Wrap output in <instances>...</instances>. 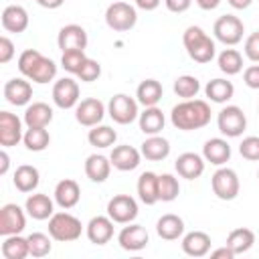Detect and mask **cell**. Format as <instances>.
<instances>
[{"label":"cell","instance_id":"ba28073f","mask_svg":"<svg viewBox=\"0 0 259 259\" xmlns=\"http://www.w3.org/2000/svg\"><path fill=\"white\" fill-rule=\"evenodd\" d=\"M107 113L109 117L119 123V125H127L134 119H138L140 111H138V99L125 95V93H115L109 103H107Z\"/></svg>","mask_w":259,"mask_h":259},{"label":"cell","instance_id":"52a82bcc","mask_svg":"<svg viewBox=\"0 0 259 259\" xmlns=\"http://www.w3.org/2000/svg\"><path fill=\"white\" fill-rule=\"evenodd\" d=\"M210 186H212L214 196L221 198V200H235L239 190H241V182H239L237 172L233 168H225V166H221L212 174Z\"/></svg>","mask_w":259,"mask_h":259},{"label":"cell","instance_id":"f907efd6","mask_svg":"<svg viewBox=\"0 0 259 259\" xmlns=\"http://www.w3.org/2000/svg\"><path fill=\"white\" fill-rule=\"evenodd\" d=\"M210 257H214V259H233L235 257V253H233V249L231 247H221V249H214V251H210Z\"/></svg>","mask_w":259,"mask_h":259},{"label":"cell","instance_id":"3957f363","mask_svg":"<svg viewBox=\"0 0 259 259\" xmlns=\"http://www.w3.org/2000/svg\"><path fill=\"white\" fill-rule=\"evenodd\" d=\"M182 42H184L188 57L194 63L204 65V63H210L214 59V53H217L214 40L200 26H188L182 34Z\"/></svg>","mask_w":259,"mask_h":259},{"label":"cell","instance_id":"6da1fadb","mask_svg":"<svg viewBox=\"0 0 259 259\" xmlns=\"http://www.w3.org/2000/svg\"><path fill=\"white\" fill-rule=\"evenodd\" d=\"M170 121L180 132L200 130L210 123V105L204 99H184L172 107Z\"/></svg>","mask_w":259,"mask_h":259},{"label":"cell","instance_id":"db71d44e","mask_svg":"<svg viewBox=\"0 0 259 259\" xmlns=\"http://www.w3.org/2000/svg\"><path fill=\"white\" fill-rule=\"evenodd\" d=\"M8 166H10V158L6 154V150L0 152V174H6L8 172Z\"/></svg>","mask_w":259,"mask_h":259},{"label":"cell","instance_id":"cb8c5ba5","mask_svg":"<svg viewBox=\"0 0 259 259\" xmlns=\"http://www.w3.org/2000/svg\"><path fill=\"white\" fill-rule=\"evenodd\" d=\"M2 28L6 32H14V34L24 32L28 28V12L18 4L6 6L2 12Z\"/></svg>","mask_w":259,"mask_h":259},{"label":"cell","instance_id":"4dcf8cb0","mask_svg":"<svg viewBox=\"0 0 259 259\" xmlns=\"http://www.w3.org/2000/svg\"><path fill=\"white\" fill-rule=\"evenodd\" d=\"M38 182H40V174H38V170H36L34 166H30V164H22V166H18V168L14 170L12 184L16 186V190L28 194V192L36 190Z\"/></svg>","mask_w":259,"mask_h":259},{"label":"cell","instance_id":"4316f807","mask_svg":"<svg viewBox=\"0 0 259 259\" xmlns=\"http://www.w3.org/2000/svg\"><path fill=\"white\" fill-rule=\"evenodd\" d=\"M156 233L160 239L164 241H176L184 235V221L182 217L174 214V212H168V214H162L156 223Z\"/></svg>","mask_w":259,"mask_h":259},{"label":"cell","instance_id":"f1b7e54d","mask_svg":"<svg viewBox=\"0 0 259 259\" xmlns=\"http://www.w3.org/2000/svg\"><path fill=\"white\" fill-rule=\"evenodd\" d=\"M138 121H140V130L146 136H156L164 130L166 117L158 105H152V107H144V111L138 115Z\"/></svg>","mask_w":259,"mask_h":259},{"label":"cell","instance_id":"11a10c76","mask_svg":"<svg viewBox=\"0 0 259 259\" xmlns=\"http://www.w3.org/2000/svg\"><path fill=\"white\" fill-rule=\"evenodd\" d=\"M235 10H245V8H249L251 6V2L253 0H227Z\"/></svg>","mask_w":259,"mask_h":259},{"label":"cell","instance_id":"83f0119b","mask_svg":"<svg viewBox=\"0 0 259 259\" xmlns=\"http://www.w3.org/2000/svg\"><path fill=\"white\" fill-rule=\"evenodd\" d=\"M53 121V107L45 101H34L24 111L26 127H47Z\"/></svg>","mask_w":259,"mask_h":259},{"label":"cell","instance_id":"7402d4cb","mask_svg":"<svg viewBox=\"0 0 259 259\" xmlns=\"http://www.w3.org/2000/svg\"><path fill=\"white\" fill-rule=\"evenodd\" d=\"M24 210L28 212V217H32L34 221H47L55 214V202L53 198H49L42 192L30 194L24 202Z\"/></svg>","mask_w":259,"mask_h":259},{"label":"cell","instance_id":"c3c4849f","mask_svg":"<svg viewBox=\"0 0 259 259\" xmlns=\"http://www.w3.org/2000/svg\"><path fill=\"white\" fill-rule=\"evenodd\" d=\"M14 57V42L8 36H0V63L6 65Z\"/></svg>","mask_w":259,"mask_h":259},{"label":"cell","instance_id":"816d5d0a","mask_svg":"<svg viewBox=\"0 0 259 259\" xmlns=\"http://www.w3.org/2000/svg\"><path fill=\"white\" fill-rule=\"evenodd\" d=\"M38 6L42 8H49V10H55V8H61L65 4V0H36Z\"/></svg>","mask_w":259,"mask_h":259},{"label":"cell","instance_id":"7c38bea8","mask_svg":"<svg viewBox=\"0 0 259 259\" xmlns=\"http://www.w3.org/2000/svg\"><path fill=\"white\" fill-rule=\"evenodd\" d=\"M105 113H107V109H105L103 101H99L97 97L81 99L75 107V119H77V123H81L85 127L99 125L101 119L105 117Z\"/></svg>","mask_w":259,"mask_h":259},{"label":"cell","instance_id":"8d00e7d4","mask_svg":"<svg viewBox=\"0 0 259 259\" xmlns=\"http://www.w3.org/2000/svg\"><path fill=\"white\" fill-rule=\"evenodd\" d=\"M217 63H219V69L225 73V75H237L243 71V55L237 51V49H225L219 57H217Z\"/></svg>","mask_w":259,"mask_h":259},{"label":"cell","instance_id":"74e56055","mask_svg":"<svg viewBox=\"0 0 259 259\" xmlns=\"http://www.w3.org/2000/svg\"><path fill=\"white\" fill-rule=\"evenodd\" d=\"M22 142H24L26 150H30V152H42L51 144V134L47 132V127H26Z\"/></svg>","mask_w":259,"mask_h":259},{"label":"cell","instance_id":"836d02e7","mask_svg":"<svg viewBox=\"0 0 259 259\" xmlns=\"http://www.w3.org/2000/svg\"><path fill=\"white\" fill-rule=\"evenodd\" d=\"M204 95H206L212 103H227V101L235 95V87H233L231 81L217 77V79H210V81L206 83Z\"/></svg>","mask_w":259,"mask_h":259},{"label":"cell","instance_id":"2e32d148","mask_svg":"<svg viewBox=\"0 0 259 259\" xmlns=\"http://www.w3.org/2000/svg\"><path fill=\"white\" fill-rule=\"evenodd\" d=\"M57 45L59 49L65 51H85L87 47V32L81 24H65L59 30L57 36Z\"/></svg>","mask_w":259,"mask_h":259},{"label":"cell","instance_id":"9c48e42d","mask_svg":"<svg viewBox=\"0 0 259 259\" xmlns=\"http://www.w3.org/2000/svg\"><path fill=\"white\" fill-rule=\"evenodd\" d=\"M217 125H219V132L223 136L239 138V136H243V132L247 127V117H245V113L239 105H227L219 111Z\"/></svg>","mask_w":259,"mask_h":259},{"label":"cell","instance_id":"7a4b0ae2","mask_svg":"<svg viewBox=\"0 0 259 259\" xmlns=\"http://www.w3.org/2000/svg\"><path fill=\"white\" fill-rule=\"evenodd\" d=\"M18 71L28 81L45 85L57 77V63L38 53L36 49H26L18 57Z\"/></svg>","mask_w":259,"mask_h":259},{"label":"cell","instance_id":"680465c9","mask_svg":"<svg viewBox=\"0 0 259 259\" xmlns=\"http://www.w3.org/2000/svg\"><path fill=\"white\" fill-rule=\"evenodd\" d=\"M134 2H136V0H134Z\"/></svg>","mask_w":259,"mask_h":259},{"label":"cell","instance_id":"44dd1931","mask_svg":"<svg viewBox=\"0 0 259 259\" xmlns=\"http://www.w3.org/2000/svg\"><path fill=\"white\" fill-rule=\"evenodd\" d=\"M53 196H55V202L61 208L69 210V208L77 206V202L81 198V188H79V184L73 178H63L61 182H57Z\"/></svg>","mask_w":259,"mask_h":259},{"label":"cell","instance_id":"7dc6e473","mask_svg":"<svg viewBox=\"0 0 259 259\" xmlns=\"http://www.w3.org/2000/svg\"><path fill=\"white\" fill-rule=\"evenodd\" d=\"M243 81L249 89H259V63L251 65L243 71Z\"/></svg>","mask_w":259,"mask_h":259},{"label":"cell","instance_id":"f546056e","mask_svg":"<svg viewBox=\"0 0 259 259\" xmlns=\"http://www.w3.org/2000/svg\"><path fill=\"white\" fill-rule=\"evenodd\" d=\"M111 172V160L103 154H91L85 160V174L91 182H105Z\"/></svg>","mask_w":259,"mask_h":259},{"label":"cell","instance_id":"ffe728a7","mask_svg":"<svg viewBox=\"0 0 259 259\" xmlns=\"http://www.w3.org/2000/svg\"><path fill=\"white\" fill-rule=\"evenodd\" d=\"M204 162H206V160H204L200 154L184 152V154H180V156L176 158L174 168H176V172H178L182 178L194 180V178L202 176V172H204Z\"/></svg>","mask_w":259,"mask_h":259},{"label":"cell","instance_id":"e575fe53","mask_svg":"<svg viewBox=\"0 0 259 259\" xmlns=\"http://www.w3.org/2000/svg\"><path fill=\"white\" fill-rule=\"evenodd\" d=\"M253 245H255V233L251 229H247V227L233 229L229 233V237H227V247H231L235 255L247 253Z\"/></svg>","mask_w":259,"mask_h":259},{"label":"cell","instance_id":"ac0fdd59","mask_svg":"<svg viewBox=\"0 0 259 259\" xmlns=\"http://www.w3.org/2000/svg\"><path fill=\"white\" fill-rule=\"evenodd\" d=\"M4 99H6L10 105H16V107L28 105L30 99H32V85L28 83L26 77H24V79H20V77L10 79V81H6V85H4Z\"/></svg>","mask_w":259,"mask_h":259},{"label":"cell","instance_id":"4fadbf2b","mask_svg":"<svg viewBox=\"0 0 259 259\" xmlns=\"http://www.w3.org/2000/svg\"><path fill=\"white\" fill-rule=\"evenodd\" d=\"M24 227H26V214L18 204L8 202L0 208V235L2 237L20 235Z\"/></svg>","mask_w":259,"mask_h":259},{"label":"cell","instance_id":"6f0895ef","mask_svg":"<svg viewBox=\"0 0 259 259\" xmlns=\"http://www.w3.org/2000/svg\"><path fill=\"white\" fill-rule=\"evenodd\" d=\"M257 178H259V172H257Z\"/></svg>","mask_w":259,"mask_h":259},{"label":"cell","instance_id":"603a6c76","mask_svg":"<svg viewBox=\"0 0 259 259\" xmlns=\"http://www.w3.org/2000/svg\"><path fill=\"white\" fill-rule=\"evenodd\" d=\"M210 237L204 231H190L182 237V251L188 257H204L210 253Z\"/></svg>","mask_w":259,"mask_h":259},{"label":"cell","instance_id":"b9f144b4","mask_svg":"<svg viewBox=\"0 0 259 259\" xmlns=\"http://www.w3.org/2000/svg\"><path fill=\"white\" fill-rule=\"evenodd\" d=\"M51 235L45 233H30L28 235V249H30V257H47L53 249L51 243Z\"/></svg>","mask_w":259,"mask_h":259},{"label":"cell","instance_id":"d590c367","mask_svg":"<svg viewBox=\"0 0 259 259\" xmlns=\"http://www.w3.org/2000/svg\"><path fill=\"white\" fill-rule=\"evenodd\" d=\"M2 255L6 259H24V257H28L30 255L28 237H20V235H8V237H4Z\"/></svg>","mask_w":259,"mask_h":259},{"label":"cell","instance_id":"7bdbcfd3","mask_svg":"<svg viewBox=\"0 0 259 259\" xmlns=\"http://www.w3.org/2000/svg\"><path fill=\"white\" fill-rule=\"evenodd\" d=\"M85 61H87L85 51H65L61 55V67L71 75H77Z\"/></svg>","mask_w":259,"mask_h":259},{"label":"cell","instance_id":"9f6ffc18","mask_svg":"<svg viewBox=\"0 0 259 259\" xmlns=\"http://www.w3.org/2000/svg\"><path fill=\"white\" fill-rule=\"evenodd\" d=\"M257 111H259V105H257Z\"/></svg>","mask_w":259,"mask_h":259},{"label":"cell","instance_id":"d6986e66","mask_svg":"<svg viewBox=\"0 0 259 259\" xmlns=\"http://www.w3.org/2000/svg\"><path fill=\"white\" fill-rule=\"evenodd\" d=\"M85 233H87V239L93 245H105V243H109L111 237H113V221H111V217L109 214L107 217H103V214L93 217L87 223Z\"/></svg>","mask_w":259,"mask_h":259},{"label":"cell","instance_id":"bcb514c9","mask_svg":"<svg viewBox=\"0 0 259 259\" xmlns=\"http://www.w3.org/2000/svg\"><path fill=\"white\" fill-rule=\"evenodd\" d=\"M245 57L253 63H259V30L257 32H251L247 38H245Z\"/></svg>","mask_w":259,"mask_h":259},{"label":"cell","instance_id":"484cf974","mask_svg":"<svg viewBox=\"0 0 259 259\" xmlns=\"http://www.w3.org/2000/svg\"><path fill=\"white\" fill-rule=\"evenodd\" d=\"M142 156L150 162H162L168 158L170 154V142L166 138H162L160 134L156 136H148L144 142H142V148H140Z\"/></svg>","mask_w":259,"mask_h":259},{"label":"cell","instance_id":"5b68a950","mask_svg":"<svg viewBox=\"0 0 259 259\" xmlns=\"http://www.w3.org/2000/svg\"><path fill=\"white\" fill-rule=\"evenodd\" d=\"M138 22V12L127 2H113L105 10V24L115 32L132 30Z\"/></svg>","mask_w":259,"mask_h":259},{"label":"cell","instance_id":"8992f818","mask_svg":"<svg viewBox=\"0 0 259 259\" xmlns=\"http://www.w3.org/2000/svg\"><path fill=\"white\" fill-rule=\"evenodd\" d=\"M214 38L227 47H235L243 40V32H245V24L239 16L233 14H223L217 18L214 26H212Z\"/></svg>","mask_w":259,"mask_h":259},{"label":"cell","instance_id":"277c9868","mask_svg":"<svg viewBox=\"0 0 259 259\" xmlns=\"http://www.w3.org/2000/svg\"><path fill=\"white\" fill-rule=\"evenodd\" d=\"M81 233H83V225L71 212H55L49 219V235L59 243L77 241Z\"/></svg>","mask_w":259,"mask_h":259},{"label":"cell","instance_id":"f6af8a7d","mask_svg":"<svg viewBox=\"0 0 259 259\" xmlns=\"http://www.w3.org/2000/svg\"><path fill=\"white\" fill-rule=\"evenodd\" d=\"M99 75H101V65H99L95 59H89V57H87V61L83 63V67L79 69V73H77V77H79L81 81H85V83L97 81Z\"/></svg>","mask_w":259,"mask_h":259},{"label":"cell","instance_id":"60d3db41","mask_svg":"<svg viewBox=\"0 0 259 259\" xmlns=\"http://www.w3.org/2000/svg\"><path fill=\"white\" fill-rule=\"evenodd\" d=\"M200 91V81L194 75H180L174 81V93L182 99H194Z\"/></svg>","mask_w":259,"mask_h":259},{"label":"cell","instance_id":"9a60e30c","mask_svg":"<svg viewBox=\"0 0 259 259\" xmlns=\"http://www.w3.org/2000/svg\"><path fill=\"white\" fill-rule=\"evenodd\" d=\"M117 243L121 249L125 251H142L148 243H150V235L146 231V227L136 225V223H127L119 235H117Z\"/></svg>","mask_w":259,"mask_h":259},{"label":"cell","instance_id":"d4e9b609","mask_svg":"<svg viewBox=\"0 0 259 259\" xmlns=\"http://www.w3.org/2000/svg\"><path fill=\"white\" fill-rule=\"evenodd\" d=\"M202 158L214 166H223L231 158V146L223 138H210L202 146Z\"/></svg>","mask_w":259,"mask_h":259},{"label":"cell","instance_id":"e0dca14e","mask_svg":"<svg viewBox=\"0 0 259 259\" xmlns=\"http://www.w3.org/2000/svg\"><path fill=\"white\" fill-rule=\"evenodd\" d=\"M142 152L136 150L134 146L130 144H121V146H115L109 154V160H111V166L115 170H121V172H130V170H136L142 162Z\"/></svg>","mask_w":259,"mask_h":259},{"label":"cell","instance_id":"d6a6232c","mask_svg":"<svg viewBox=\"0 0 259 259\" xmlns=\"http://www.w3.org/2000/svg\"><path fill=\"white\" fill-rule=\"evenodd\" d=\"M138 196H140V200L144 202V204H148V206H152V204H156L158 200H160V196H158V174H154V172H142L140 174V178H138Z\"/></svg>","mask_w":259,"mask_h":259},{"label":"cell","instance_id":"f5cc1de1","mask_svg":"<svg viewBox=\"0 0 259 259\" xmlns=\"http://www.w3.org/2000/svg\"><path fill=\"white\" fill-rule=\"evenodd\" d=\"M196 4H198V8H202V10H214L219 4H221V0H194Z\"/></svg>","mask_w":259,"mask_h":259},{"label":"cell","instance_id":"ab89813d","mask_svg":"<svg viewBox=\"0 0 259 259\" xmlns=\"http://www.w3.org/2000/svg\"><path fill=\"white\" fill-rule=\"evenodd\" d=\"M180 194V184L174 174H158V196L162 202H172Z\"/></svg>","mask_w":259,"mask_h":259},{"label":"cell","instance_id":"8fae6325","mask_svg":"<svg viewBox=\"0 0 259 259\" xmlns=\"http://www.w3.org/2000/svg\"><path fill=\"white\" fill-rule=\"evenodd\" d=\"M79 95H81L79 83L71 77H63V79L55 81V85H53V103L61 109L77 107V103L81 101Z\"/></svg>","mask_w":259,"mask_h":259},{"label":"cell","instance_id":"30bf717a","mask_svg":"<svg viewBox=\"0 0 259 259\" xmlns=\"http://www.w3.org/2000/svg\"><path fill=\"white\" fill-rule=\"evenodd\" d=\"M107 214L117 225L134 223V219L138 217V202L130 194H115L107 202Z\"/></svg>","mask_w":259,"mask_h":259},{"label":"cell","instance_id":"ee69618b","mask_svg":"<svg viewBox=\"0 0 259 259\" xmlns=\"http://www.w3.org/2000/svg\"><path fill=\"white\" fill-rule=\"evenodd\" d=\"M239 154L245 158V160H259V138L257 136H247L243 138V142L239 144Z\"/></svg>","mask_w":259,"mask_h":259},{"label":"cell","instance_id":"5bb4252c","mask_svg":"<svg viewBox=\"0 0 259 259\" xmlns=\"http://www.w3.org/2000/svg\"><path fill=\"white\" fill-rule=\"evenodd\" d=\"M24 138L22 132V121L10 111H0V146L2 148H12Z\"/></svg>","mask_w":259,"mask_h":259},{"label":"cell","instance_id":"681fc988","mask_svg":"<svg viewBox=\"0 0 259 259\" xmlns=\"http://www.w3.org/2000/svg\"><path fill=\"white\" fill-rule=\"evenodd\" d=\"M164 4H166V8H168L170 12L180 14V12H186V10L190 8L192 0H164Z\"/></svg>","mask_w":259,"mask_h":259},{"label":"cell","instance_id":"1f68e13d","mask_svg":"<svg viewBox=\"0 0 259 259\" xmlns=\"http://www.w3.org/2000/svg\"><path fill=\"white\" fill-rule=\"evenodd\" d=\"M164 95V89H162V83L156 81V79H144L138 89H136V97H138V103L144 105V107H152V105H158L160 99Z\"/></svg>","mask_w":259,"mask_h":259},{"label":"cell","instance_id":"f35d334b","mask_svg":"<svg viewBox=\"0 0 259 259\" xmlns=\"http://www.w3.org/2000/svg\"><path fill=\"white\" fill-rule=\"evenodd\" d=\"M87 140L95 148H111L115 144V140H117V132L113 127H109V125H101L99 123V125H93L89 130Z\"/></svg>","mask_w":259,"mask_h":259}]
</instances>
